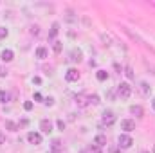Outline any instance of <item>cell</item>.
Returning <instances> with one entry per match:
<instances>
[{"label": "cell", "instance_id": "6da1fadb", "mask_svg": "<svg viewBox=\"0 0 155 153\" xmlns=\"http://www.w3.org/2000/svg\"><path fill=\"white\" fill-rule=\"evenodd\" d=\"M132 144H134V139H132L128 133H121V135L117 137V146H119L121 150H128Z\"/></svg>", "mask_w": 155, "mask_h": 153}, {"label": "cell", "instance_id": "7a4b0ae2", "mask_svg": "<svg viewBox=\"0 0 155 153\" xmlns=\"http://www.w3.org/2000/svg\"><path fill=\"white\" fill-rule=\"evenodd\" d=\"M117 94H119L121 99H128L132 96V86L128 83H119L117 85Z\"/></svg>", "mask_w": 155, "mask_h": 153}, {"label": "cell", "instance_id": "3957f363", "mask_svg": "<svg viewBox=\"0 0 155 153\" xmlns=\"http://www.w3.org/2000/svg\"><path fill=\"white\" fill-rule=\"evenodd\" d=\"M116 122V114L114 112H105L101 119V126H112Z\"/></svg>", "mask_w": 155, "mask_h": 153}, {"label": "cell", "instance_id": "277c9868", "mask_svg": "<svg viewBox=\"0 0 155 153\" xmlns=\"http://www.w3.org/2000/svg\"><path fill=\"white\" fill-rule=\"evenodd\" d=\"M121 130H124V132H134V130H135V121H132V119H123V121H121Z\"/></svg>", "mask_w": 155, "mask_h": 153}, {"label": "cell", "instance_id": "5b68a950", "mask_svg": "<svg viewBox=\"0 0 155 153\" xmlns=\"http://www.w3.org/2000/svg\"><path fill=\"white\" fill-rule=\"evenodd\" d=\"M27 141H29L31 144L38 146V144H41V135L36 133V132H29V133H27Z\"/></svg>", "mask_w": 155, "mask_h": 153}, {"label": "cell", "instance_id": "8992f818", "mask_svg": "<svg viewBox=\"0 0 155 153\" xmlns=\"http://www.w3.org/2000/svg\"><path fill=\"white\" fill-rule=\"evenodd\" d=\"M40 130H41L43 133H51V132H52V122H51L49 119H41V121H40Z\"/></svg>", "mask_w": 155, "mask_h": 153}, {"label": "cell", "instance_id": "52a82bcc", "mask_svg": "<svg viewBox=\"0 0 155 153\" xmlns=\"http://www.w3.org/2000/svg\"><path fill=\"white\" fill-rule=\"evenodd\" d=\"M74 99H76V105L79 108H85L88 105V96H85V94H78Z\"/></svg>", "mask_w": 155, "mask_h": 153}, {"label": "cell", "instance_id": "ba28073f", "mask_svg": "<svg viewBox=\"0 0 155 153\" xmlns=\"http://www.w3.org/2000/svg\"><path fill=\"white\" fill-rule=\"evenodd\" d=\"M65 77H67V81H78V79H79L78 69H69V70L65 72Z\"/></svg>", "mask_w": 155, "mask_h": 153}, {"label": "cell", "instance_id": "9c48e42d", "mask_svg": "<svg viewBox=\"0 0 155 153\" xmlns=\"http://www.w3.org/2000/svg\"><path fill=\"white\" fill-rule=\"evenodd\" d=\"M58 33H60V24L54 22L52 27H51V31H49V40H54L56 36H58Z\"/></svg>", "mask_w": 155, "mask_h": 153}, {"label": "cell", "instance_id": "30bf717a", "mask_svg": "<svg viewBox=\"0 0 155 153\" xmlns=\"http://www.w3.org/2000/svg\"><path fill=\"white\" fill-rule=\"evenodd\" d=\"M0 58H2V61H11L13 58H15V54H13V50H9V49H5V50H2V54H0Z\"/></svg>", "mask_w": 155, "mask_h": 153}, {"label": "cell", "instance_id": "8fae6325", "mask_svg": "<svg viewBox=\"0 0 155 153\" xmlns=\"http://www.w3.org/2000/svg\"><path fill=\"white\" fill-rule=\"evenodd\" d=\"M130 114H134L135 117H143L144 115V110H143V106L134 105V106H130Z\"/></svg>", "mask_w": 155, "mask_h": 153}, {"label": "cell", "instance_id": "7c38bea8", "mask_svg": "<svg viewBox=\"0 0 155 153\" xmlns=\"http://www.w3.org/2000/svg\"><path fill=\"white\" fill-rule=\"evenodd\" d=\"M139 92H141L143 96H150L152 88H150V85H148V83H144V81H143V83L139 85Z\"/></svg>", "mask_w": 155, "mask_h": 153}, {"label": "cell", "instance_id": "4fadbf2b", "mask_svg": "<svg viewBox=\"0 0 155 153\" xmlns=\"http://www.w3.org/2000/svg\"><path fill=\"white\" fill-rule=\"evenodd\" d=\"M81 58H83V54H81V50L79 49H74L72 52H71V61H81Z\"/></svg>", "mask_w": 155, "mask_h": 153}, {"label": "cell", "instance_id": "5bb4252c", "mask_svg": "<svg viewBox=\"0 0 155 153\" xmlns=\"http://www.w3.org/2000/svg\"><path fill=\"white\" fill-rule=\"evenodd\" d=\"M94 144H97V146H105L107 144V137L105 135H96V139H94Z\"/></svg>", "mask_w": 155, "mask_h": 153}, {"label": "cell", "instance_id": "9a60e30c", "mask_svg": "<svg viewBox=\"0 0 155 153\" xmlns=\"http://www.w3.org/2000/svg\"><path fill=\"white\" fill-rule=\"evenodd\" d=\"M36 58H40V60H45L47 58V49L45 47H38L36 49Z\"/></svg>", "mask_w": 155, "mask_h": 153}, {"label": "cell", "instance_id": "2e32d148", "mask_svg": "<svg viewBox=\"0 0 155 153\" xmlns=\"http://www.w3.org/2000/svg\"><path fill=\"white\" fill-rule=\"evenodd\" d=\"M52 50H54L56 54H60V52L63 50V43H61V41H58V40H54V45H52Z\"/></svg>", "mask_w": 155, "mask_h": 153}, {"label": "cell", "instance_id": "e0dca14e", "mask_svg": "<svg viewBox=\"0 0 155 153\" xmlns=\"http://www.w3.org/2000/svg\"><path fill=\"white\" fill-rule=\"evenodd\" d=\"M5 128H7L9 132H16V130H18V124L13 122V121H5Z\"/></svg>", "mask_w": 155, "mask_h": 153}, {"label": "cell", "instance_id": "ac0fdd59", "mask_svg": "<svg viewBox=\"0 0 155 153\" xmlns=\"http://www.w3.org/2000/svg\"><path fill=\"white\" fill-rule=\"evenodd\" d=\"M51 148H52V151H60V150H61V141L54 139V141L51 142Z\"/></svg>", "mask_w": 155, "mask_h": 153}, {"label": "cell", "instance_id": "d6986e66", "mask_svg": "<svg viewBox=\"0 0 155 153\" xmlns=\"http://www.w3.org/2000/svg\"><path fill=\"white\" fill-rule=\"evenodd\" d=\"M96 77H97L99 81H107V79H108V72H107V70H97Z\"/></svg>", "mask_w": 155, "mask_h": 153}, {"label": "cell", "instance_id": "ffe728a7", "mask_svg": "<svg viewBox=\"0 0 155 153\" xmlns=\"http://www.w3.org/2000/svg\"><path fill=\"white\" fill-rule=\"evenodd\" d=\"M124 74H126V77H128V79H134V70H132V67H130V65H126V67H124Z\"/></svg>", "mask_w": 155, "mask_h": 153}, {"label": "cell", "instance_id": "44dd1931", "mask_svg": "<svg viewBox=\"0 0 155 153\" xmlns=\"http://www.w3.org/2000/svg\"><path fill=\"white\" fill-rule=\"evenodd\" d=\"M88 105H99V96H88Z\"/></svg>", "mask_w": 155, "mask_h": 153}, {"label": "cell", "instance_id": "7402d4cb", "mask_svg": "<svg viewBox=\"0 0 155 153\" xmlns=\"http://www.w3.org/2000/svg\"><path fill=\"white\" fill-rule=\"evenodd\" d=\"M9 101V94L5 90H0V103H7Z\"/></svg>", "mask_w": 155, "mask_h": 153}, {"label": "cell", "instance_id": "603a6c76", "mask_svg": "<svg viewBox=\"0 0 155 153\" xmlns=\"http://www.w3.org/2000/svg\"><path fill=\"white\" fill-rule=\"evenodd\" d=\"M7 34H9V31H7L5 27H0V40L7 38Z\"/></svg>", "mask_w": 155, "mask_h": 153}, {"label": "cell", "instance_id": "cb8c5ba5", "mask_svg": "<svg viewBox=\"0 0 155 153\" xmlns=\"http://www.w3.org/2000/svg\"><path fill=\"white\" fill-rule=\"evenodd\" d=\"M31 34H33V36H38L40 34V27L38 25H33V27H31Z\"/></svg>", "mask_w": 155, "mask_h": 153}, {"label": "cell", "instance_id": "d4e9b609", "mask_svg": "<svg viewBox=\"0 0 155 153\" xmlns=\"http://www.w3.org/2000/svg\"><path fill=\"white\" fill-rule=\"evenodd\" d=\"M43 103H45L47 106H52V105H54V99H52V97H45V99H43Z\"/></svg>", "mask_w": 155, "mask_h": 153}, {"label": "cell", "instance_id": "484cf974", "mask_svg": "<svg viewBox=\"0 0 155 153\" xmlns=\"http://www.w3.org/2000/svg\"><path fill=\"white\" fill-rule=\"evenodd\" d=\"M24 110H27V112L33 110V103H31V101H25V103H24Z\"/></svg>", "mask_w": 155, "mask_h": 153}, {"label": "cell", "instance_id": "4316f807", "mask_svg": "<svg viewBox=\"0 0 155 153\" xmlns=\"http://www.w3.org/2000/svg\"><path fill=\"white\" fill-rule=\"evenodd\" d=\"M58 128H60V130H61V132H63V130H65V122H63V121H61V119H60V121H58Z\"/></svg>", "mask_w": 155, "mask_h": 153}, {"label": "cell", "instance_id": "83f0119b", "mask_svg": "<svg viewBox=\"0 0 155 153\" xmlns=\"http://www.w3.org/2000/svg\"><path fill=\"white\" fill-rule=\"evenodd\" d=\"M0 76H2V77H5V76H7V69L0 67Z\"/></svg>", "mask_w": 155, "mask_h": 153}, {"label": "cell", "instance_id": "f1b7e54d", "mask_svg": "<svg viewBox=\"0 0 155 153\" xmlns=\"http://www.w3.org/2000/svg\"><path fill=\"white\" fill-rule=\"evenodd\" d=\"M92 151H94V153H101V150H99V146H97V144H92Z\"/></svg>", "mask_w": 155, "mask_h": 153}, {"label": "cell", "instance_id": "f546056e", "mask_svg": "<svg viewBox=\"0 0 155 153\" xmlns=\"http://www.w3.org/2000/svg\"><path fill=\"white\" fill-rule=\"evenodd\" d=\"M4 142H5V135H4V133H2V132H0V146H2V144H4Z\"/></svg>", "mask_w": 155, "mask_h": 153}, {"label": "cell", "instance_id": "4dcf8cb0", "mask_svg": "<svg viewBox=\"0 0 155 153\" xmlns=\"http://www.w3.org/2000/svg\"><path fill=\"white\" fill-rule=\"evenodd\" d=\"M35 99H36V101H41L43 97H41V94H38V92H36V94H35Z\"/></svg>", "mask_w": 155, "mask_h": 153}, {"label": "cell", "instance_id": "1f68e13d", "mask_svg": "<svg viewBox=\"0 0 155 153\" xmlns=\"http://www.w3.org/2000/svg\"><path fill=\"white\" fill-rule=\"evenodd\" d=\"M33 83H36V85H40V83H41V79H40V77H33Z\"/></svg>", "mask_w": 155, "mask_h": 153}, {"label": "cell", "instance_id": "d6a6232c", "mask_svg": "<svg viewBox=\"0 0 155 153\" xmlns=\"http://www.w3.org/2000/svg\"><path fill=\"white\" fill-rule=\"evenodd\" d=\"M152 106H153V110H155V97H153V101H152Z\"/></svg>", "mask_w": 155, "mask_h": 153}, {"label": "cell", "instance_id": "836d02e7", "mask_svg": "<svg viewBox=\"0 0 155 153\" xmlns=\"http://www.w3.org/2000/svg\"><path fill=\"white\" fill-rule=\"evenodd\" d=\"M141 153H150V151H141Z\"/></svg>", "mask_w": 155, "mask_h": 153}, {"label": "cell", "instance_id": "e575fe53", "mask_svg": "<svg viewBox=\"0 0 155 153\" xmlns=\"http://www.w3.org/2000/svg\"><path fill=\"white\" fill-rule=\"evenodd\" d=\"M153 153H155V146H153Z\"/></svg>", "mask_w": 155, "mask_h": 153}]
</instances>
